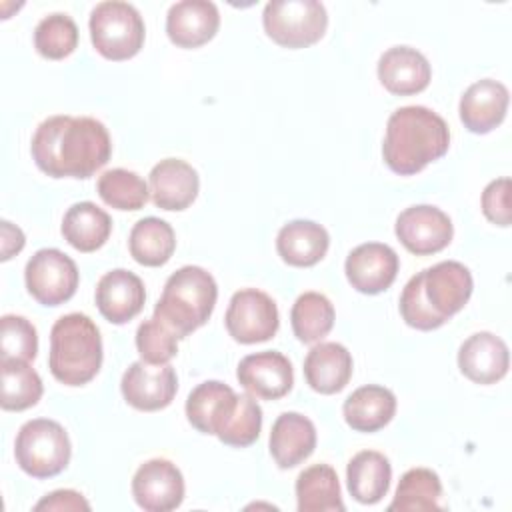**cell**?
Returning a JSON list of instances; mask_svg holds the SVG:
<instances>
[{
  "label": "cell",
  "mask_w": 512,
  "mask_h": 512,
  "mask_svg": "<svg viewBox=\"0 0 512 512\" xmlns=\"http://www.w3.org/2000/svg\"><path fill=\"white\" fill-rule=\"evenodd\" d=\"M32 158L52 178H90L112 154L106 126L90 116L56 114L32 136Z\"/></svg>",
  "instance_id": "cell-1"
},
{
  "label": "cell",
  "mask_w": 512,
  "mask_h": 512,
  "mask_svg": "<svg viewBox=\"0 0 512 512\" xmlns=\"http://www.w3.org/2000/svg\"><path fill=\"white\" fill-rule=\"evenodd\" d=\"M450 148V130L446 120L426 106H402L386 122L382 156L386 166L412 176L430 162L442 158Z\"/></svg>",
  "instance_id": "cell-2"
},
{
  "label": "cell",
  "mask_w": 512,
  "mask_h": 512,
  "mask_svg": "<svg viewBox=\"0 0 512 512\" xmlns=\"http://www.w3.org/2000/svg\"><path fill=\"white\" fill-rule=\"evenodd\" d=\"M102 366V336L94 320L80 312L60 316L50 330L48 368L64 386L88 384Z\"/></svg>",
  "instance_id": "cell-3"
},
{
  "label": "cell",
  "mask_w": 512,
  "mask_h": 512,
  "mask_svg": "<svg viewBox=\"0 0 512 512\" xmlns=\"http://www.w3.org/2000/svg\"><path fill=\"white\" fill-rule=\"evenodd\" d=\"M216 300L218 286L212 274L200 266H182L166 280L162 296L154 306V318L180 340L208 322Z\"/></svg>",
  "instance_id": "cell-4"
},
{
  "label": "cell",
  "mask_w": 512,
  "mask_h": 512,
  "mask_svg": "<svg viewBox=\"0 0 512 512\" xmlns=\"http://www.w3.org/2000/svg\"><path fill=\"white\" fill-rule=\"evenodd\" d=\"M90 38L100 56L106 60L134 58L144 46L146 26L140 12L120 0H106L90 12Z\"/></svg>",
  "instance_id": "cell-5"
},
{
  "label": "cell",
  "mask_w": 512,
  "mask_h": 512,
  "mask_svg": "<svg viewBox=\"0 0 512 512\" xmlns=\"http://www.w3.org/2000/svg\"><path fill=\"white\" fill-rule=\"evenodd\" d=\"M14 456L28 476L52 478L68 466L72 444L62 424L50 418H34L20 426Z\"/></svg>",
  "instance_id": "cell-6"
},
{
  "label": "cell",
  "mask_w": 512,
  "mask_h": 512,
  "mask_svg": "<svg viewBox=\"0 0 512 512\" xmlns=\"http://www.w3.org/2000/svg\"><path fill=\"white\" fill-rule=\"evenodd\" d=\"M262 24L268 38L284 48L316 44L328 26V12L316 0H272L264 6Z\"/></svg>",
  "instance_id": "cell-7"
},
{
  "label": "cell",
  "mask_w": 512,
  "mask_h": 512,
  "mask_svg": "<svg viewBox=\"0 0 512 512\" xmlns=\"http://www.w3.org/2000/svg\"><path fill=\"white\" fill-rule=\"evenodd\" d=\"M24 280L36 302L42 306H60L76 294L80 274L68 254L58 248H42L26 262Z\"/></svg>",
  "instance_id": "cell-8"
},
{
  "label": "cell",
  "mask_w": 512,
  "mask_h": 512,
  "mask_svg": "<svg viewBox=\"0 0 512 512\" xmlns=\"http://www.w3.org/2000/svg\"><path fill=\"white\" fill-rule=\"evenodd\" d=\"M224 324L228 334L240 344L266 342L278 332V306L266 292L244 288L230 298Z\"/></svg>",
  "instance_id": "cell-9"
},
{
  "label": "cell",
  "mask_w": 512,
  "mask_h": 512,
  "mask_svg": "<svg viewBox=\"0 0 512 512\" xmlns=\"http://www.w3.org/2000/svg\"><path fill=\"white\" fill-rule=\"evenodd\" d=\"M394 232L408 252L428 256L444 250L452 242L454 226L444 210L430 204H416L398 214Z\"/></svg>",
  "instance_id": "cell-10"
},
{
  "label": "cell",
  "mask_w": 512,
  "mask_h": 512,
  "mask_svg": "<svg viewBox=\"0 0 512 512\" xmlns=\"http://www.w3.org/2000/svg\"><path fill=\"white\" fill-rule=\"evenodd\" d=\"M124 400L142 412H156L172 404L178 392V376L170 364L152 366L144 360L132 362L122 374Z\"/></svg>",
  "instance_id": "cell-11"
},
{
  "label": "cell",
  "mask_w": 512,
  "mask_h": 512,
  "mask_svg": "<svg viewBox=\"0 0 512 512\" xmlns=\"http://www.w3.org/2000/svg\"><path fill=\"white\" fill-rule=\"evenodd\" d=\"M132 496L146 512H170L184 500V476L166 458L144 462L132 478Z\"/></svg>",
  "instance_id": "cell-12"
},
{
  "label": "cell",
  "mask_w": 512,
  "mask_h": 512,
  "mask_svg": "<svg viewBox=\"0 0 512 512\" xmlns=\"http://www.w3.org/2000/svg\"><path fill=\"white\" fill-rule=\"evenodd\" d=\"M472 288V274L462 262L444 260L422 270L424 298L428 300L430 308L446 322L468 304Z\"/></svg>",
  "instance_id": "cell-13"
},
{
  "label": "cell",
  "mask_w": 512,
  "mask_h": 512,
  "mask_svg": "<svg viewBox=\"0 0 512 512\" xmlns=\"http://www.w3.org/2000/svg\"><path fill=\"white\" fill-rule=\"evenodd\" d=\"M400 268V258L388 244L366 242L356 246L344 264V272L354 290L380 294L392 286Z\"/></svg>",
  "instance_id": "cell-14"
},
{
  "label": "cell",
  "mask_w": 512,
  "mask_h": 512,
  "mask_svg": "<svg viewBox=\"0 0 512 512\" xmlns=\"http://www.w3.org/2000/svg\"><path fill=\"white\" fill-rule=\"evenodd\" d=\"M236 378L254 398L278 400L292 390L294 370L282 352L264 350L244 356L236 368Z\"/></svg>",
  "instance_id": "cell-15"
},
{
  "label": "cell",
  "mask_w": 512,
  "mask_h": 512,
  "mask_svg": "<svg viewBox=\"0 0 512 512\" xmlns=\"http://www.w3.org/2000/svg\"><path fill=\"white\" fill-rule=\"evenodd\" d=\"M148 188L152 202L162 210H186L198 196V172L180 158H164L150 170Z\"/></svg>",
  "instance_id": "cell-16"
},
{
  "label": "cell",
  "mask_w": 512,
  "mask_h": 512,
  "mask_svg": "<svg viewBox=\"0 0 512 512\" xmlns=\"http://www.w3.org/2000/svg\"><path fill=\"white\" fill-rule=\"evenodd\" d=\"M510 354L506 342L492 332L468 336L458 350L460 372L476 384H494L508 374Z\"/></svg>",
  "instance_id": "cell-17"
},
{
  "label": "cell",
  "mask_w": 512,
  "mask_h": 512,
  "mask_svg": "<svg viewBox=\"0 0 512 512\" xmlns=\"http://www.w3.org/2000/svg\"><path fill=\"white\" fill-rule=\"evenodd\" d=\"M220 26V12L208 0H182L166 14V34L178 48H198L210 42Z\"/></svg>",
  "instance_id": "cell-18"
},
{
  "label": "cell",
  "mask_w": 512,
  "mask_h": 512,
  "mask_svg": "<svg viewBox=\"0 0 512 512\" xmlns=\"http://www.w3.org/2000/svg\"><path fill=\"white\" fill-rule=\"evenodd\" d=\"M146 302L142 280L124 268L106 272L96 284V306L112 324H126L138 316Z\"/></svg>",
  "instance_id": "cell-19"
},
{
  "label": "cell",
  "mask_w": 512,
  "mask_h": 512,
  "mask_svg": "<svg viewBox=\"0 0 512 512\" xmlns=\"http://www.w3.org/2000/svg\"><path fill=\"white\" fill-rule=\"evenodd\" d=\"M430 78L428 58L412 46H392L378 60V80L390 94H418L428 88Z\"/></svg>",
  "instance_id": "cell-20"
},
{
  "label": "cell",
  "mask_w": 512,
  "mask_h": 512,
  "mask_svg": "<svg viewBox=\"0 0 512 512\" xmlns=\"http://www.w3.org/2000/svg\"><path fill=\"white\" fill-rule=\"evenodd\" d=\"M508 88L492 78L470 84L460 98V120L474 134H488L502 124L508 110Z\"/></svg>",
  "instance_id": "cell-21"
},
{
  "label": "cell",
  "mask_w": 512,
  "mask_h": 512,
  "mask_svg": "<svg viewBox=\"0 0 512 512\" xmlns=\"http://www.w3.org/2000/svg\"><path fill=\"white\" fill-rule=\"evenodd\" d=\"M268 446L280 468H294L314 452L316 426L300 412H284L272 424Z\"/></svg>",
  "instance_id": "cell-22"
},
{
  "label": "cell",
  "mask_w": 512,
  "mask_h": 512,
  "mask_svg": "<svg viewBox=\"0 0 512 512\" xmlns=\"http://www.w3.org/2000/svg\"><path fill=\"white\" fill-rule=\"evenodd\" d=\"M354 362L346 346L338 342H320L304 358V378L314 392L336 394L352 378Z\"/></svg>",
  "instance_id": "cell-23"
},
{
  "label": "cell",
  "mask_w": 512,
  "mask_h": 512,
  "mask_svg": "<svg viewBox=\"0 0 512 512\" xmlns=\"http://www.w3.org/2000/svg\"><path fill=\"white\" fill-rule=\"evenodd\" d=\"M238 394L220 380L198 384L186 398V418L202 434H218L234 412Z\"/></svg>",
  "instance_id": "cell-24"
},
{
  "label": "cell",
  "mask_w": 512,
  "mask_h": 512,
  "mask_svg": "<svg viewBox=\"0 0 512 512\" xmlns=\"http://www.w3.org/2000/svg\"><path fill=\"white\" fill-rule=\"evenodd\" d=\"M330 246L326 228L312 220H292L278 230L276 250L278 256L296 268L318 264Z\"/></svg>",
  "instance_id": "cell-25"
},
{
  "label": "cell",
  "mask_w": 512,
  "mask_h": 512,
  "mask_svg": "<svg viewBox=\"0 0 512 512\" xmlns=\"http://www.w3.org/2000/svg\"><path fill=\"white\" fill-rule=\"evenodd\" d=\"M346 424L356 432H376L384 428L396 414V396L392 390L366 384L356 388L342 406Z\"/></svg>",
  "instance_id": "cell-26"
},
{
  "label": "cell",
  "mask_w": 512,
  "mask_h": 512,
  "mask_svg": "<svg viewBox=\"0 0 512 512\" xmlns=\"http://www.w3.org/2000/svg\"><path fill=\"white\" fill-rule=\"evenodd\" d=\"M390 460L376 450H362L346 466V484L350 496L360 504L380 502L390 488Z\"/></svg>",
  "instance_id": "cell-27"
},
{
  "label": "cell",
  "mask_w": 512,
  "mask_h": 512,
  "mask_svg": "<svg viewBox=\"0 0 512 512\" xmlns=\"http://www.w3.org/2000/svg\"><path fill=\"white\" fill-rule=\"evenodd\" d=\"M112 232V218L94 202L72 204L62 218V236L78 252H96Z\"/></svg>",
  "instance_id": "cell-28"
},
{
  "label": "cell",
  "mask_w": 512,
  "mask_h": 512,
  "mask_svg": "<svg viewBox=\"0 0 512 512\" xmlns=\"http://www.w3.org/2000/svg\"><path fill=\"white\" fill-rule=\"evenodd\" d=\"M298 512H342L338 474L328 464H312L296 478Z\"/></svg>",
  "instance_id": "cell-29"
},
{
  "label": "cell",
  "mask_w": 512,
  "mask_h": 512,
  "mask_svg": "<svg viewBox=\"0 0 512 512\" xmlns=\"http://www.w3.org/2000/svg\"><path fill=\"white\" fill-rule=\"evenodd\" d=\"M130 256L142 266H164L176 250V234L172 226L156 216L138 220L128 236Z\"/></svg>",
  "instance_id": "cell-30"
},
{
  "label": "cell",
  "mask_w": 512,
  "mask_h": 512,
  "mask_svg": "<svg viewBox=\"0 0 512 512\" xmlns=\"http://www.w3.org/2000/svg\"><path fill=\"white\" fill-rule=\"evenodd\" d=\"M2 410L22 412L38 404L44 386L38 372L26 360H0Z\"/></svg>",
  "instance_id": "cell-31"
},
{
  "label": "cell",
  "mask_w": 512,
  "mask_h": 512,
  "mask_svg": "<svg viewBox=\"0 0 512 512\" xmlns=\"http://www.w3.org/2000/svg\"><path fill=\"white\" fill-rule=\"evenodd\" d=\"M442 482L440 476L430 468H410L402 474L394 500L388 510L394 512H430L440 510Z\"/></svg>",
  "instance_id": "cell-32"
},
{
  "label": "cell",
  "mask_w": 512,
  "mask_h": 512,
  "mask_svg": "<svg viewBox=\"0 0 512 512\" xmlns=\"http://www.w3.org/2000/svg\"><path fill=\"white\" fill-rule=\"evenodd\" d=\"M334 306L320 292H304L296 298L290 310L294 336L304 344L322 340L334 326Z\"/></svg>",
  "instance_id": "cell-33"
},
{
  "label": "cell",
  "mask_w": 512,
  "mask_h": 512,
  "mask_svg": "<svg viewBox=\"0 0 512 512\" xmlns=\"http://www.w3.org/2000/svg\"><path fill=\"white\" fill-rule=\"evenodd\" d=\"M98 194L116 210H140L150 198L148 184L132 170L112 168L98 178Z\"/></svg>",
  "instance_id": "cell-34"
},
{
  "label": "cell",
  "mask_w": 512,
  "mask_h": 512,
  "mask_svg": "<svg viewBox=\"0 0 512 512\" xmlns=\"http://www.w3.org/2000/svg\"><path fill=\"white\" fill-rule=\"evenodd\" d=\"M78 46V26L62 12L44 16L34 28V48L48 60H62Z\"/></svg>",
  "instance_id": "cell-35"
},
{
  "label": "cell",
  "mask_w": 512,
  "mask_h": 512,
  "mask_svg": "<svg viewBox=\"0 0 512 512\" xmlns=\"http://www.w3.org/2000/svg\"><path fill=\"white\" fill-rule=\"evenodd\" d=\"M262 430V408L252 394H238V402L216 438L234 448L254 444Z\"/></svg>",
  "instance_id": "cell-36"
},
{
  "label": "cell",
  "mask_w": 512,
  "mask_h": 512,
  "mask_svg": "<svg viewBox=\"0 0 512 512\" xmlns=\"http://www.w3.org/2000/svg\"><path fill=\"white\" fill-rule=\"evenodd\" d=\"M38 354V334L30 320L16 314L0 318V360H34Z\"/></svg>",
  "instance_id": "cell-37"
},
{
  "label": "cell",
  "mask_w": 512,
  "mask_h": 512,
  "mask_svg": "<svg viewBox=\"0 0 512 512\" xmlns=\"http://www.w3.org/2000/svg\"><path fill=\"white\" fill-rule=\"evenodd\" d=\"M136 348L144 362L152 366H162L178 354V336L152 316L138 326Z\"/></svg>",
  "instance_id": "cell-38"
},
{
  "label": "cell",
  "mask_w": 512,
  "mask_h": 512,
  "mask_svg": "<svg viewBox=\"0 0 512 512\" xmlns=\"http://www.w3.org/2000/svg\"><path fill=\"white\" fill-rule=\"evenodd\" d=\"M400 314L402 320L416 330H436L442 324H446V320L440 318L424 298L422 272H418L406 282L400 294Z\"/></svg>",
  "instance_id": "cell-39"
},
{
  "label": "cell",
  "mask_w": 512,
  "mask_h": 512,
  "mask_svg": "<svg viewBox=\"0 0 512 512\" xmlns=\"http://www.w3.org/2000/svg\"><path fill=\"white\" fill-rule=\"evenodd\" d=\"M510 178L492 180L482 192V212L496 226H510Z\"/></svg>",
  "instance_id": "cell-40"
},
{
  "label": "cell",
  "mask_w": 512,
  "mask_h": 512,
  "mask_svg": "<svg viewBox=\"0 0 512 512\" xmlns=\"http://www.w3.org/2000/svg\"><path fill=\"white\" fill-rule=\"evenodd\" d=\"M34 510H90V504L76 490H54L36 502Z\"/></svg>",
  "instance_id": "cell-41"
},
{
  "label": "cell",
  "mask_w": 512,
  "mask_h": 512,
  "mask_svg": "<svg viewBox=\"0 0 512 512\" xmlns=\"http://www.w3.org/2000/svg\"><path fill=\"white\" fill-rule=\"evenodd\" d=\"M26 244L24 232L8 220L0 222V260L6 262L16 256Z\"/></svg>",
  "instance_id": "cell-42"
}]
</instances>
